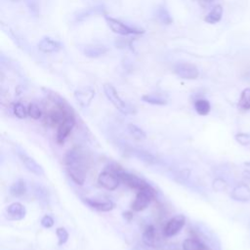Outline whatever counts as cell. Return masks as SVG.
Wrapping results in <instances>:
<instances>
[{
    "label": "cell",
    "instance_id": "cell-22",
    "mask_svg": "<svg viewBox=\"0 0 250 250\" xmlns=\"http://www.w3.org/2000/svg\"><path fill=\"white\" fill-rule=\"evenodd\" d=\"M183 250H210L204 243L196 238H187L183 242Z\"/></svg>",
    "mask_w": 250,
    "mask_h": 250
},
{
    "label": "cell",
    "instance_id": "cell-24",
    "mask_svg": "<svg viewBox=\"0 0 250 250\" xmlns=\"http://www.w3.org/2000/svg\"><path fill=\"white\" fill-rule=\"evenodd\" d=\"M132 153L137 158H139L140 160H142L143 162H145L146 164H153V163L157 162L156 157L148 151H146V150H143V149H134Z\"/></svg>",
    "mask_w": 250,
    "mask_h": 250
},
{
    "label": "cell",
    "instance_id": "cell-35",
    "mask_svg": "<svg viewBox=\"0 0 250 250\" xmlns=\"http://www.w3.org/2000/svg\"><path fill=\"white\" fill-rule=\"evenodd\" d=\"M40 224H41V226H42L43 228H45V229H50V228H52V227L54 226L55 221H54L53 217H51L50 215H45V216L42 217V219H41V221H40Z\"/></svg>",
    "mask_w": 250,
    "mask_h": 250
},
{
    "label": "cell",
    "instance_id": "cell-21",
    "mask_svg": "<svg viewBox=\"0 0 250 250\" xmlns=\"http://www.w3.org/2000/svg\"><path fill=\"white\" fill-rule=\"evenodd\" d=\"M222 16H223V7L221 5H216L214 6L211 11L205 16L204 18V21L208 23H211V24H214V23H217L218 21H221L222 19Z\"/></svg>",
    "mask_w": 250,
    "mask_h": 250
},
{
    "label": "cell",
    "instance_id": "cell-30",
    "mask_svg": "<svg viewBox=\"0 0 250 250\" xmlns=\"http://www.w3.org/2000/svg\"><path fill=\"white\" fill-rule=\"evenodd\" d=\"M13 112L20 119H24V118H26V116H28L27 107H25L24 104H21V103L14 104V105H13Z\"/></svg>",
    "mask_w": 250,
    "mask_h": 250
},
{
    "label": "cell",
    "instance_id": "cell-26",
    "mask_svg": "<svg viewBox=\"0 0 250 250\" xmlns=\"http://www.w3.org/2000/svg\"><path fill=\"white\" fill-rule=\"evenodd\" d=\"M145 103L154 104V105H165L167 104V100L156 94H146L142 97Z\"/></svg>",
    "mask_w": 250,
    "mask_h": 250
},
{
    "label": "cell",
    "instance_id": "cell-18",
    "mask_svg": "<svg viewBox=\"0 0 250 250\" xmlns=\"http://www.w3.org/2000/svg\"><path fill=\"white\" fill-rule=\"evenodd\" d=\"M102 13H104V8L102 6L91 7V8H87V9L79 11L74 16V20L76 21H82L85 19H88L89 17H92L94 15H99V14H102Z\"/></svg>",
    "mask_w": 250,
    "mask_h": 250
},
{
    "label": "cell",
    "instance_id": "cell-19",
    "mask_svg": "<svg viewBox=\"0 0 250 250\" xmlns=\"http://www.w3.org/2000/svg\"><path fill=\"white\" fill-rule=\"evenodd\" d=\"M33 193L35 198L44 205H47L49 203L50 200V196H49V192L47 190V188L39 184H34L33 185Z\"/></svg>",
    "mask_w": 250,
    "mask_h": 250
},
{
    "label": "cell",
    "instance_id": "cell-38",
    "mask_svg": "<svg viewBox=\"0 0 250 250\" xmlns=\"http://www.w3.org/2000/svg\"><path fill=\"white\" fill-rule=\"evenodd\" d=\"M12 1H19V0H12Z\"/></svg>",
    "mask_w": 250,
    "mask_h": 250
},
{
    "label": "cell",
    "instance_id": "cell-36",
    "mask_svg": "<svg viewBox=\"0 0 250 250\" xmlns=\"http://www.w3.org/2000/svg\"><path fill=\"white\" fill-rule=\"evenodd\" d=\"M123 217L126 218L128 221H130L133 218V213L131 211H127V212L123 213Z\"/></svg>",
    "mask_w": 250,
    "mask_h": 250
},
{
    "label": "cell",
    "instance_id": "cell-29",
    "mask_svg": "<svg viewBox=\"0 0 250 250\" xmlns=\"http://www.w3.org/2000/svg\"><path fill=\"white\" fill-rule=\"evenodd\" d=\"M28 116L34 120H38L43 116V110L36 103H30L27 106Z\"/></svg>",
    "mask_w": 250,
    "mask_h": 250
},
{
    "label": "cell",
    "instance_id": "cell-16",
    "mask_svg": "<svg viewBox=\"0 0 250 250\" xmlns=\"http://www.w3.org/2000/svg\"><path fill=\"white\" fill-rule=\"evenodd\" d=\"M107 52V48L102 44H89L83 48V54L89 58H99Z\"/></svg>",
    "mask_w": 250,
    "mask_h": 250
},
{
    "label": "cell",
    "instance_id": "cell-8",
    "mask_svg": "<svg viewBox=\"0 0 250 250\" xmlns=\"http://www.w3.org/2000/svg\"><path fill=\"white\" fill-rule=\"evenodd\" d=\"M175 73L183 78V79H188V80H192L196 79L199 76V71L197 67L189 62H179L175 65L174 67Z\"/></svg>",
    "mask_w": 250,
    "mask_h": 250
},
{
    "label": "cell",
    "instance_id": "cell-11",
    "mask_svg": "<svg viewBox=\"0 0 250 250\" xmlns=\"http://www.w3.org/2000/svg\"><path fill=\"white\" fill-rule=\"evenodd\" d=\"M94 96L95 91L91 87H83L74 92V98L82 107L89 106Z\"/></svg>",
    "mask_w": 250,
    "mask_h": 250
},
{
    "label": "cell",
    "instance_id": "cell-17",
    "mask_svg": "<svg viewBox=\"0 0 250 250\" xmlns=\"http://www.w3.org/2000/svg\"><path fill=\"white\" fill-rule=\"evenodd\" d=\"M142 241L147 247H155L156 229L153 225H149L144 229L142 234Z\"/></svg>",
    "mask_w": 250,
    "mask_h": 250
},
{
    "label": "cell",
    "instance_id": "cell-2",
    "mask_svg": "<svg viewBox=\"0 0 250 250\" xmlns=\"http://www.w3.org/2000/svg\"><path fill=\"white\" fill-rule=\"evenodd\" d=\"M104 20L108 27L116 34L127 36V35H141L145 33V30L142 28H138L136 26L129 25L115 18L104 16Z\"/></svg>",
    "mask_w": 250,
    "mask_h": 250
},
{
    "label": "cell",
    "instance_id": "cell-13",
    "mask_svg": "<svg viewBox=\"0 0 250 250\" xmlns=\"http://www.w3.org/2000/svg\"><path fill=\"white\" fill-rule=\"evenodd\" d=\"M19 157L21 159V161L22 162V164L24 165V167L31 172L32 174L36 175V176H44L45 172L43 167L33 158H31L30 156L24 154V153H19Z\"/></svg>",
    "mask_w": 250,
    "mask_h": 250
},
{
    "label": "cell",
    "instance_id": "cell-32",
    "mask_svg": "<svg viewBox=\"0 0 250 250\" xmlns=\"http://www.w3.org/2000/svg\"><path fill=\"white\" fill-rule=\"evenodd\" d=\"M235 140L242 146H250V133H238L235 135Z\"/></svg>",
    "mask_w": 250,
    "mask_h": 250
},
{
    "label": "cell",
    "instance_id": "cell-27",
    "mask_svg": "<svg viewBox=\"0 0 250 250\" xmlns=\"http://www.w3.org/2000/svg\"><path fill=\"white\" fill-rule=\"evenodd\" d=\"M127 129H128V132L130 133V135H131L135 140L142 141V140H146V132H145L142 128H140L139 126L130 123V124L127 125Z\"/></svg>",
    "mask_w": 250,
    "mask_h": 250
},
{
    "label": "cell",
    "instance_id": "cell-6",
    "mask_svg": "<svg viewBox=\"0 0 250 250\" xmlns=\"http://www.w3.org/2000/svg\"><path fill=\"white\" fill-rule=\"evenodd\" d=\"M98 183L101 187L107 190H115L121 183L118 175L112 170H104L100 173L98 177Z\"/></svg>",
    "mask_w": 250,
    "mask_h": 250
},
{
    "label": "cell",
    "instance_id": "cell-5",
    "mask_svg": "<svg viewBox=\"0 0 250 250\" xmlns=\"http://www.w3.org/2000/svg\"><path fill=\"white\" fill-rule=\"evenodd\" d=\"M156 190L153 188L137 191V195L131 205L132 211L140 212L145 210L149 203L155 198Z\"/></svg>",
    "mask_w": 250,
    "mask_h": 250
},
{
    "label": "cell",
    "instance_id": "cell-4",
    "mask_svg": "<svg viewBox=\"0 0 250 250\" xmlns=\"http://www.w3.org/2000/svg\"><path fill=\"white\" fill-rule=\"evenodd\" d=\"M104 88V92L105 97L107 98V100L114 105L115 108H117L119 111H121L122 113L128 114V113H132V107L130 105H128L118 95L116 89L109 83H105L103 86Z\"/></svg>",
    "mask_w": 250,
    "mask_h": 250
},
{
    "label": "cell",
    "instance_id": "cell-14",
    "mask_svg": "<svg viewBox=\"0 0 250 250\" xmlns=\"http://www.w3.org/2000/svg\"><path fill=\"white\" fill-rule=\"evenodd\" d=\"M230 195L234 200L246 202L250 199V188L246 184L240 183L233 188Z\"/></svg>",
    "mask_w": 250,
    "mask_h": 250
},
{
    "label": "cell",
    "instance_id": "cell-34",
    "mask_svg": "<svg viewBox=\"0 0 250 250\" xmlns=\"http://www.w3.org/2000/svg\"><path fill=\"white\" fill-rule=\"evenodd\" d=\"M26 6L28 7L30 13H32L33 15H37L40 9V4L38 0H25Z\"/></svg>",
    "mask_w": 250,
    "mask_h": 250
},
{
    "label": "cell",
    "instance_id": "cell-33",
    "mask_svg": "<svg viewBox=\"0 0 250 250\" xmlns=\"http://www.w3.org/2000/svg\"><path fill=\"white\" fill-rule=\"evenodd\" d=\"M212 188L215 191H223L226 189L227 188V183L221 179V178H217L213 181V184H212Z\"/></svg>",
    "mask_w": 250,
    "mask_h": 250
},
{
    "label": "cell",
    "instance_id": "cell-9",
    "mask_svg": "<svg viewBox=\"0 0 250 250\" xmlns=\"http://www.w3.org/2000/svg\"><path fill=\"white\" fill-rule=\"evenodd\" d=\"M74 125H75V117L73 114V115H70L67 118H65L63 120V122L57 128L56 142L59 145H62L64 143L65 139L68 137V135L72 131Z\"/></svg>",
    "mask_w": 250,
    "mask_h": 250
},
{
    "label": "cell",
    "instance_id": "cell-25",
    "mask_svg": "<svg viewBox=\"0 0 250 250\" xmlns=\"http://www.w3.org/2000/svg\"><path fill=\"white\" fill-rule=\"evenodd\" d=\"M194 108L199 115H207L211 110V104L205 99H198L194 102Z\"/></svg>",
    "mask_w": 250,
    "mask_h": 250
},
{
    "label": "cell",
    "instance_id": "cell-23",
    "mask_svg": "<svg viewBox=\"0 0 250 250\" xmlns=\"http://www.w3.org/2000/svg\"><path fill=\"white\" fill-rule=\"evenodd\" d=\"M9 190L13 196L19 197V196H22L26 193L27 187L23 180H18L11 185Z\"/></svg>",
    "mask_w": 250,
    "mask_h": 250
},
{
    "label": "cell",
    "instance_id": "cell-3",
    "mask_svg": "<svg viewBox=\"0 0 250 250\" xmlns=\"http://www.w3.org/2000/svg\"><path fill=\"white\" fill-rule=\"evenodd\" d=\"M116 174L118 175L120 181L125 184L126 186H128L129 188L137 190V191H140V190H144V189H147V188H152L147 182H146L144 179L134 175V174H131L129 172H126V171H123L121 170L120 168L117 169L116 171Z\"/></svg>",
    "mask_w": 250,
    "mask_h": 250
},
{
    "label": "cell",
    "instance_id": "cell-28",
    "mask_svg": "<svg viewBox=\"0 0 250 250\" xmlns=\"http://www.w3.org/2000/svg\"><path fill=\"white\" fill-rule=\"evenodd\" d=\"M237 105L242 110H250V88H246L241 92Z\"/></svg>",
    "mask_w": 250,
    "mask_h": 250
},
{
    "label": "cell",
    "instance_id": "cell-20",
    "mask_svg": "<svg viewBox=\"0 0 250 250\" xmlns=\"http://www.w3.org/2000/svg\"><path fill=\"white\" fill-rule=\"evenodd\" d=\"M155 16L158 21H160L162 24H171L173 22V18L164 5H159L156 8Z\"/></svg>",
    "mask_w": 250,
    "mask_h": 250
},
{
    "label": "cell",
    "instance_id": "cell-31",
    "mask_svg": "<svg viewBox=\"0 0 250 250\" xmlns=\"http://www.w3.org/2000/svg\"><path fill=\"white\" fill-rule=\"evenodd\" d=\"M56 234L58 237V245L59 246L63 245L67 241L68 236H69L67 230L64 228H58L56 229Z\"/></svg>",
    "mask_w": 250,
    "mask_h": 250
},
{
    "label": "cell",
    "instance_id": "cell-15",
    "mask_svg": "<svg viewBox=\"0 0 250 250\" xmlns=\"http://www.w3.org/2000/svg\"><path fill=\"white\" fill-rule=\"evenodd\" d=\"M83 201L91 208L100 212H109L114 208V203L110 200L100 201V200H95L90 198H84Z\"/></svg>",
    "mask_w": 250,
    "mask_h": 250
},
{
    "label": "cell",
    "instance_id": "cell-7",
    "mask_svg": "<svg viewBox=\"0 0 250 250\" xmlns=\"http://www.w3.org/2000/svg\"><path fill=\"white\" fill-rule=\"evenodd\" d=\"M186 224V217L182 214L176 215L172 217L165 225L163 229V234L166 237H171L176 235L178 232L181 231V229L184 228Z\"/></svg>",
    "mask_w": 250,
    "mask_h": 250
},
{
    "label": "cell",
    "instance_id": "cell-10",
    "mask_svg": "<svg viewBox=\"0 0 250 250\" xmlns=\"http://www.w3.org/2000/svg\"><path fill=\"white\" fill-rule=\"evenodd\" d=\"M26 215L25 207L20 202H13L6 208V217L8 220L21 221Z\"/></svg>",
    "mask_w": 250,
    "mask_h": 250
},
{
    "label": "cell",
    "instance_id": "cell-12",
    "mask_svg": "<svg viewBox=\"0 0 250 250\" xmlns=\"http://www.w3.org/2000/svg\"><path fill=\"white\" fill-rule=\"evenodd\" d=\"M37 48L44 54H52L59 52L62 49V44L51 37H44L38 42Z\"/></svg>",
    "mask_w": 250,
    "mask_h": 250
},
{
    "label": "cell",
    "instance_id": "cell-37",
    "mask_svg": "<svg viewBox=\"0 0 250 250\" xmlns=\"http://www.w3.org/2000/svg\"><path fill=\"white\" fill-rule=\"evenodd\" d=\"M201 2H204V3H210V2H213L214 0H200Z\"/></svg>",
    "mask_w": 250,
    "mask_h": 250
},
{
    "label": "cell",
    "instance_id": "cell-1",
    "mask_svg": "<svg viewBox=\"0 0 250 250\" xmlns=\"http://www.w3.org/2000/svg\"><path fill=\"white\" fill-rule=\"evenodd\" d=\"M64 166L69 178L79 186H82L86 179V165L82 153L78 149H69L64 155Z\"/></svg>",
    "mask_w": 250,
    "mask_h": 250
}]
</instances>
